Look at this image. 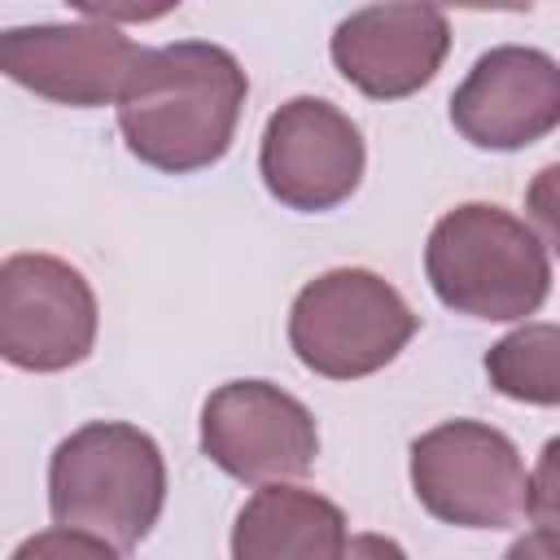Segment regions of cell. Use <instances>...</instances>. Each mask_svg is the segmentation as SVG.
Masks as SVG:
<instances>
[{"label": "cell", "mask_w": 560, "mask_h": 560, "mask_svg": "<svg viewBox=\"0 0 560 560\" xmlns=\"http://www.w3.org/2000/svg\"><path fill=\"white\" fill-rule=\"evenodd\" d=\"M503 560H560V551H556V529H529L525 538H516V542L508 547Z\"/></svg>", "instance_id": "2e32d148"}, {"label": "cell", "mask_w": 560, "mask_h": 560, "mask_svg": "<svg viewBox=\"0 0 560 560\" xmlns=\"http://www.w3.org/2000/svg\"><path fill=\"white\" fill-rule=\"evenodd\" d=\"M455 131L477 149H525L560 122V66L542 48L499 44L481 52L451 96Z\"/></svg>", "instance_id": "30bf717a"}, {"label": "cell", "mask_w": 560, "mask_h": 560, "mask_svg": "<svg viewBox=\"0 0 560 560\" xmlns=\"http://www.w3.org/2000/svg\"><path fill=\"white\" fill-rule=\"evenodd\" d=\"M363 162L359 127L324 96H293L262 127L258 171L267 192L289 210L319 214L341 206L359 188Z\"/></svg>", "instance_id": "ba28073f"}, {"label": "cell", "mask_w": 560, "mask_h": 560, "mask_svg": "<svg viewBox=\"0 0 560 560\" xmlns=\"http://www.w3.org/2000/svg\"><path fill=\"white\" fill-rule=\"evenodd\" d=\"M346 512L302 486H262L232 525V560H341Z\"/></svg>", "instance_id": "7c38bea8"}, {"label": "cell", "mask_w": 560, "mask_h": 560, "mask_svg": "<svg viewBox=\"0 0 560 560\" xmlns=\"http://www.w3.org/2000/svg\"><path fill=\"white\" fill-rule=\"evenodd\" d=\"M136 57L140 44L96 18L0 31V74L44 101L74 109L118 101Z\"/></svg>", "instance_id": "9c48e42d"}, {"label": "cell", "mask_w": 560, "mask_h": 560, "mask_svg": "<svg viewBox=\"0 0 560 560\" xmlns=\"http://www.w3.org/2000/svg\"><path fill=\"white\" fill-rule=\"evenodd\" d=\"M341 560H407V551L385 534H354L346 538Z\"/></svg>", "instance_id": "9a60e30c"}, {"label": "cell", "mask_w": 560, "mask_h": 560, "mask_svg": "<svg viewBox=\"0 0 560 560\" xmlns=\"http://www.w3.org/2000/svg\"><path fill=\"white\" fill-rule=\"evenodd\" d=\"M420 315L368 267H332L306 280L289 306V346L315 376L359 381L381 372L416 337Z\"/></svg>", "instance_id": "277c9868"}, {"label": "cell", "mask_w": 560, "mask_h": 560, "mask_svg": "<svg viewBox=\"0 0 560 560\" xmlns=\"http://www.w3.org/2000/svg\"><path fill=\"white\" fill-rule=\"evenodd\" d=\"M424 276L442 306L472 319H525L551 293V254L525 219L490 201L446 210L424 245Z\"/></svg>", "instance_id": "7a4b0ae2"}, {"label": "cell", "mask_w": 560, "mask_h": 560, "mask_svg": "<svg viewBox=\"0 0 560 560\" xmlns=\"http://www.w3.org/2000/svg\"><path fill=\"white\" fill-rule=\"evenodd\" d=\"M96 293L57 254H9L0 262V359L22 372H66L96 346Z\"/></svg>", "instance_id": "8992f818"}, {"label": "cell", "mask_w": 560, "mask_h": 560, "mask_svg": "<svg viewBox=\"0 0 560 560\" xmlns=\"http://www.w3.org/2000/svg\"><path fill=\"white\" fill-rule=\"evenodd\" d=\"M9 560H118V551L96 534L52 525V529H39V534L22 538Z\"/></svg>", "instance_id": "5bb4252c"}, {"label": "cell", "mask_w": 560, "mask_h": 560, "mask_svg": "<svg viewBox=\"0 0 560 560\" xmlns=\"http://www.w3.org/2000/svg\"><path fill=\"white\" fill-rule=\"evenodd\" d=\"M411 490L446 525L508 529L529 508V468L503 429L442 420L411 442Z\"/></svg>", "instance_id": "5b68a950"}, {"label": "cell", "mask_w": 560, "mask_h": 560, "mask_svg": "<svg viewBox=\"0 0 560 560\" xmlns=\"http://www.w3.org/2000/svg\"><path fill=\"white\" fill-rule=\"evenodd\" d=\"M332 66L372 101H398L433 83L451 52V22L433 4H368L337 22Z\"/></svg>", "instance_id": "8fae6325"}, {"label": "cell", "mask_w": 560, "mask_h": 560, "mask_svg": "<svg viewBox=\"0 0 560 560\" xmlns=\"http://www.w3.org/2000/svg\"><path fill=\"white\" fill-rule=\"evenodd\" d=\"M201 451L245 486H280L311 472L319 429L289 389L271 381H228L201 407Z\"/></svg>", "instance_id": "52a82bcc"}, {"label": "cell", "mask_w": 560, "mask_h": 560, "mask_svg": "<svg viewBox=\"0 0 560 560\" xmlns=\"http://www.w3.org/2000/svg\"><path fill=\"white\" fill-rule=\"evenodd\" d=\"M560 328L556 324H525L494 341L486 350V376L499 394L534 407H556L560 402Z\"/></svg>", "instance_id": "4fadbf2b"}, {"label": "cell", "mask_w": 560, "mask_h": 560, "mask_svg": "<svg viewBox=\"0 0 560 560\" xmlns=\"http://www.w3.org/2000/svg\"><path fill=\"white\" fill-rule=\"evenodd\" d=\"M245 92L249 79L223 44L175 39L140 48L118 92L122 144L131 158L166 175L214 166L232 149Z\"/></svg>", "instance_id": "6da1fadb"}, {"label": "cell", "mask_w": 560, "mask_h": 560, "mask_svg": "<svg viewBox=\"0 0 560 560\" xmlns=\"http://www.w3.org/2000/svg\"><path fill=\"white\" fill-rule=\"evenodd\" d=\"M166 459L158 442L122 420H92L57 442L48 459V512L66 529L131 551L162 516Z\"/></svg>", "instance_id": "3957f363"}]
</instances>
